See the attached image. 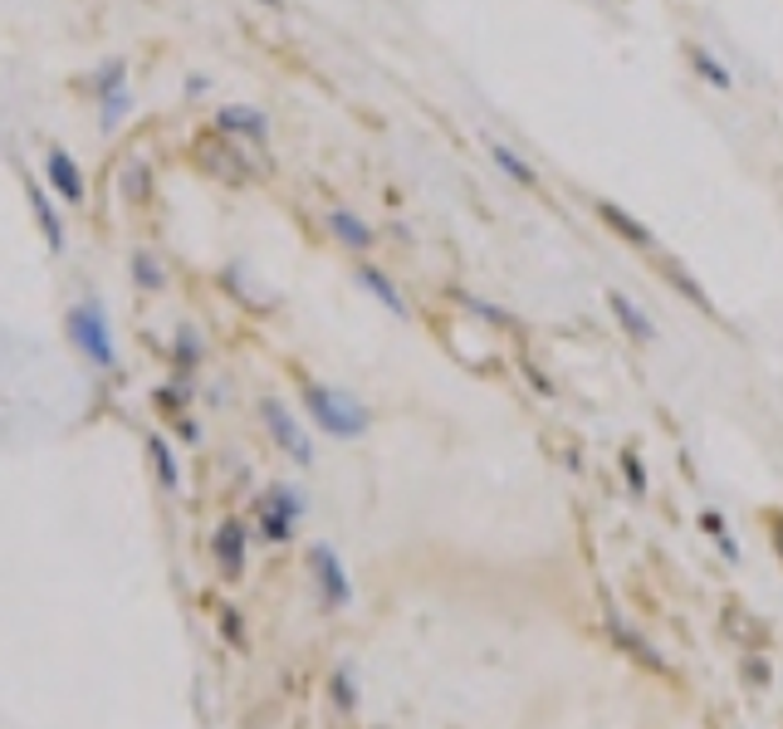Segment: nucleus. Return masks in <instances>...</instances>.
I'll return each instance as SVG.
<instances>
[{"instance_id":"35","label":"nucleus","mask_w":783,"mask_h":729,"mask_svg":"<svg viewBox=\"0 0 783 729\" xmlns=\"http://www.w3.org/2000/svg\"><path fill=\"white\" fill-rule=\"evenodd\" d=\"M769 534H774V548H779V558H783V510L769 514Z\"/></svg>"},{"instance_id":"27","label":"nucleus","mask_w":783,"mask_h":729,"mask_svg":"<svg viewBox=\"0 0 783 729\" xmlns=\"http://www.w3.org/2000/svg\"><path fill=\"white\" fill-rule=\"evenodd\" d=\"M622 475H626V490L632 494H646V470H642V456L632 446L622 451Z\"/></svg>"},{"instance_id":"6","label":"nucleus","mask_w":783,"mask_h":729,"mask_svg":"<svg viewBox=\"0 0 783 729\" xmlns=\"http://www.w3.org/2000/svg\"><path fill=\"white\" fill-rule=\"evenodd\" d=\"M39 182L65 201V206H83V201H89V182H83L79 157L69 152V147H59V143H49L45 157H39Z\"/></svg>"},{"instance_id":"10","label":"nucleus","mask_w":783,"mask_h":729,"mask_svg":"<svg viewBox=\"0 0 783 729\" xmlns=\"http://www.w3.org/2000/svg\"><path fill=\"white\" fill-rule=\"evenodd\" d=\"M216 133H226V137H235V143L260 147V152H265L269 118L255 109V103H226V109H216Z\"/></svg>"},{"instance_id":"31","label":"nucleus","mask_w":783,"mask_h":729,"mask_svg":"<svg viewBox=\"0 0 783 729\" xmlns=\"http://www.w3.org/2000/svg\"><path fill=\"white\" fill-rule=\"evenodd\" d=\"M525 377H529V383H534V387H539V397H553V383H549V377H544V373H539V367H534V363H525Z\"/></svg>"},{"instance_id":"3","label":"nucleus","mask_w":783,"mask_h":729,"mask_svg":"<svg viewBox=\"0 0 783 729\" xmlns=\"http://www.w3.org/2000/svg\"><path fill=\"white\" fill-rule=\"evenodd\" d=\"M250 152H260V147H245V143H235V137H226V133H211V137L196 143V167H201L206 176H216V182L250 186L260 172H265Z\"/></svg>"},{"instance_id":"16","label":"nucleus","mask_w":783,"mask_h":729,"mask_svg":"<svg viewBox=\"0 0 783 729\" xmlns=\"http://www.w3.org/2000/svg\"><path fill=\"white\" fill-rule=\"evenodd\" d=\"M201 363H206V338L196 333L192 323H182V329H176V338H172V373L192 383V373H196Z\"/></svg>"},{"instance_id":"14","label":"nucleus","mask_w":783,"mask_h":729,"mask_svg":"<svg viewBox=\"0 0 783 729\" xmlns=\"http://www.w3.org/2000/svg\"><path fill=\"white\" fill-rule=\"evenodd\" d=\"M79 89L89 93L93 103H99V99H108V93H118V89H128V59L108 55L103 65H93L89 73H83V79H79Z\"/></svg>"},{"instance_id":"22","label":"nucleus","mask_w":783,"mask_h":729,"mask_svg":"<svg viewBox=\"0 0 783 729\" xmlns=\"http://www.w3.org/2000/svg\"><path fill=\"white\" fill-rule=\"evenodd\" d=\"M686 59H691V69L701 73V79L710 83V89H719V93H729V89H735V73H729V65H719V59L710 55L705 45H691V49H686Z\"/></svg>"},{"instance_id":"37","label":"nucleus","mask_w":783,"mask_h":729,"mask_svg":"<svg viewBox=\"0 0 783 729\" xmlns=\"http://www.w3.org/2000/svg\"><path fill=\"white\" fill-rule=\"evenodd\" d=\"M260 5H269V10H285V0H260Z\"/></svg>"},{"instance_id":"9","label":"nucleus","mask_w":783,"mask_h":729,"mask_svg":"<svg viewBox=\"0 0 783 729\" xmlns=\"http://www.w3.org/2000/svg\"><path fill=\"white\" fill-rule=\"evenodd\" d=\"M25 201H30V216H35V226H39V236H45L49 255H65L69 230H65V210H59V196L49 192L39 176H25Z\"/></svg>"},{"instance_id":"20","label":"nucleus","mask_w":783,"mask_h":729,"mask_svg":"<svg viewBox=\"0 0 783 729\" xmlns=\"http://www.w3.org/2000/svg\"><path fill=\"white\" fill-rule=\"evenodd\" d=\"M128 274H133V284H138L142 294H162L166 289V265L152 255V250H133L128 255Z\"/></svg>"},{"instance_id":"1","label":"nucleus","mask_w":783,"mask_h":729,"mask_svg":"<svg viewBox=\"0 0 783 729\" xmlns=\"http://www.w3.org/2000/svg\"><path fill=\"white\" fill-rule=\"evenodd\" d=\"M65 338L69 348L99 373H118V338H113L108 309H103L99 294H83L65 309Z\"/></svg>"},{"instance_id":"2","label":"nucleus","mask_w":783,"mask_h":729,"mask_svg":"<svg viewBox=\"0 0 783 729\" xmlns=\"http://www.w3.org/2000/svg\"><path fill=\"white\" fill-rule=\"evenodd\" d=\"M304 411L309 421L323 431V436L333 441H358L362 431L372 426V411L362 407L353 392H343V387H323V383H304Z\"/></svg>"},{"instance_id":"4","label":"nucleus","mask_w":783,"mask_h":729,"mask_svg":"<svg viewBox=\"0 0 783 729\" xmlns=\"http://www.w3.org/2000/svg\"><path fill=\"white\" fill-rule=\"evenodd\" d=\"M304 510H309L304 490H295V485H269V490L255 500L260 538H269V544H289L295 529H299V520H304Z\"/></svg>"},{"instance_id":"29","label":"nucleus","mask_w":783,"mask_h":729,"mask_svg":"<svg viewBox=\"0 0 783 729\" xmlns=\"http://www.w3.org/2000/svg\"><path fill=\"white\" fill-rule=\"evenodd\" d=\"M671 284H676V289H681V294H691V299H695V304H701V309H710V299H705V294H701V284H695V280H691V274H681V270H671Z\"/></svg>"},{"instance_id":"11","label":"nucleus","mask_w":783,"mask_h":729,"mask_svg":"<svg viewBox=\"0 0 783 729\" xmlns=\"http://www.w3.org/2000/svg\"><path fill=\"white\" fill-rule=\"evenodd\" d=\"M329 236L338 240L343 250H353V255H368V250L378 246V230H372L368 220H362L358 210H348V206H333L329 210Z\"/></svg>"},{"instance_id":"18","label":"nucleus","mask_w":783,"mask_h":729,"mask_svg":"<svg viewBox=\"0 0 783 729\" xmlns=\"http://www.w3.org/2000/svg\"><path fill=\"white\" fill-rule=\"evenodd\" d=\"M118 186H123V201H133V206H148L152 201V162L148 157H128L118 172Z\"/></svg>"},{"instance_id":"25","label":"nucleus","mask_w":783,"mask_h":729,"mask_svg":"<svg viewBox=\"0 0 783 729\" xmlns=\"http://www.w3.org/2000/svg\"><path fill=\"white\" fill-rule=\"evenodd\" d=\"M456 304H465L470 314H475V319H485V323H495V329H509L515 333L519 323L509 319V309H499V304H485V299H475V294H465V289H456Z\"/></svg>"},{"instance_id":"33","label":"nucleus","mask_w":783,"mask_h":729,"mask_svg":"<svg viewBox=\"0 0 783 729\" xmlns=\"http://www.w3.org/2000/svg\"><path fill=\"white\" fill-rule=\"evenodd\" d=\"M172 426H176V436H182V441H201V426H196L192 417H176Z\"/></svg>"},{"instance_id":"12","label":"nucleus","mask_w":783,"mask_h":729,"mask_svg":"<svg viewBox=\"0 0 783 729\" xmlns=\"http://www.w3.org/2000/svg\"><path fill=\"white\" fill-rule=\"evenodd\" d=\"M608 309H612V319L622 323V333L632 338L636 348H652V343H656V323H652V314H646L642 304L632 299V294H622V289H608Z\"/></svg>"},{"instance_id":"21","label":"nucleus","mask_w":783,"mask_h":729,"mask_svg":"<svg viewBox=\"0 0 783 729\" xmlns=\"http://www.w3.org/2000/svg\"><path fill=\"white\" fill-rule=\"evenodd\" d=\"M608 637L618 641L622 651H632V657L642 661V665H652V671H661V657H656V651H652V641H642V631H636V627H626V622L618 617V612H612V617H608Z\"/></svg>"},{"instance_id":"30","label":"nucleus","mask_w":783,"mask_h":729,"mask_svg":"<svg viewBox=\"0 0 783 729\" xmlns=\"http://www.w3.org/2000/svg\"><path fill=\"white\" fill-rule=\"evenodd\" d=\"M745 681L749 685H769V661L764 657H745Z\"/></svg>"},{"instance_id":"34","label":"nucleus","mask_w":783,"mask_h":729,"mask_svg":"<svg viewBox=\"0 0 783 729\" xmlns=\"http://www.w3.org/2000/svg\"><path fill=\"white\" fill-rule=\"evenodd\" d=\"M206 89H211V79H206V73H186V99H201Z\"/></svg>"},{"instance_id":"28","label":"nucleus","mask_w":783,"mask_h":729,"mask_svg":"<svg viewBox=\"0 0 783 729\" xmlns=\"http://www.w3.org/2000/svg\"><path fill=\"white\" fill-rule=\"evenodd\" d=\"M221 637L231 641L235 651L250 647V637H245V627H240V612H235V607H221Z\"/></svg>"},{"instance_id":"17","label":"nucleus","mask_w":783,"mask_h":729,"mask_svg":"<svg viewBox=\"0 0 783 729\" xmlns=\"http://www.w3.org/2000/svg\"><path fill=\"white\" fill-rule=\"evenodd\" d=\"M148 460H152V475L162 490H182V465H176V451L172 441L162 436V431H152L148 436Z\"/></svg>"},{"instance_id":"24","label":"nucleus","mask_w":783,"mask_h":729,"mask_svg":"<svg viewBox=\"0 0 783 729\" xmlns=\"http://www.w3.org/2000/svg\"><path fill=\"white\" fill-rule=\"evenodd\" d=\"M128 113H133V89H118V93H108V99H99V133L113 137L128 123Z\"/></svg>"},{"instance_id":"26","label":"nucleus","mask_w":783,"mask_h":729,"mask_svg":"<svg viewBox=\"0 0 783 729\" xmlns=\"http://www.w3.org/2000/svg\"><path fill=\"white\" fill-rule=\"evenodd\" d=\"M329 695H333V705H338L343 715L358 710V685H353V671H348V665H338V671L329 675Z\"/></svg>"},{"instance_id":"19","label":"nucleus","mask_w":783,"mask_h":729,"mask_svg":"<svg viewBox=\"0 0 783 729\" xmlns=\"http://www.w3.org/2000/svg\"><path fill=\"white\" fill-rule=\"evenodd\" d=\"M485 152H490V162H495L499 172H505V176H509V182H515V186H529V192H534V186H539V172H534V167L525 162V157L515 152V147H505V143H495V137H490V143H485Z\"/></svg>"},{"instance_id":"36","label":"nucleus","mask_w":783,"mask_h":729,"mask_svg":"<svg viewBox=\"0 0 783 729\" xmlns=\"http://www.w3.org/2000/svg\"><path fill=\"white\" fill-rule=\"evenodd\" d=\"M719 554H725L729 563H735V558H739V544H735V538H729V534H719Z\"/></svg>"},{"instance_id":"23","label":"nucleus","mask_w":783,"mask_h":729,"mask_svg":"<svg viewBox=\"0 0 783 729\" xmlns=\"http://www.w3.org/2000/svg\"><path fill=\"white\" fill-rule=\"evenodd\" d=\"M152 407L162 411L166 421H176V417H186V407H192V383L186 377H172V383H162V387H152Z\"/></svg>"},{"instance_id":"32","label":"nucleus","mask_w":783,"mask_h":729,"mask_svg":"<svg viewBox=\"0 0 783 729\" xmlns=\"http://www.w3.org/2000/svg\"><path fill=\"white\" fill-rule=\"evenodd\" d=\"M701 529L719 538V534H725V514H719V510H705V514H701Z\"/></svg>"},{"instance_id":"5","label":"nucleus","mask_w":783,"mask_h":729,"mask_svg":"<svg viewBox=\"0 0 783 729\" xmlns=\"http://www.w3.org/2000/svg\"><path fill=\"white\" fill-rule=\"evenodd\" d=\"M260 426L269 431V441H275L295 465H304V470L313 465V436L299 426V417L279 397H260Z\"/></svg>"},{"instance_id":"13","label":"nucleus","mask_w":783,"mask_h":729,"mask_svg":"<svg viewBox=\"0 0 783 729\" xmlns=\"http://www.w3.org/2000/svg\"><path fill=\"white\" fill-rule=\"evenodd\" d=\"M353 274H358V284H362V289H368L388 314H396V319H412V304H406V294L396 289V280H392V274L382 270V265H368V260H362V265L353 270Z\"/></svg>"},{"instance_id":"15","label":"nucleus","mask_w":783,"mask_h":729,"mask_svg":"<svg viewBox=\"0 0 783 729\" xmlns=\"http://www.w3.org/2000/svg\"><path fill=\"white\" fill-rule=\"evenodd\" d=\"M598 216H602V226L618 230L626 246H636V250H656V236H652V230H646L626 206H618V201H598Z\"/></svg>"},{"instance_id":"8","label":"nucleus","mask_w":783,"mask_h":729,"mask_svg":"<svg viewBox=\"0 0 783 729\" xmlns=\"http://www.w3.org/2000/svg\"><path fill=\"white\" fill-rule=\"evenodd\" d=\"M211 558H216V573H221L226 583L245 578V558H250V529H245V520L226 514V520L216 524V529H211Z\"/></svg>"},{"instance_id":"7","label":"nucleus","mask_w":783,"mask_h":729,"mask_svg":"<svg viewBox=\"0 0 783 729\" xmlns=\"http://www.w3.org/2000/svg\"><path fill=\"white\" fill-rule=\"evenodd\" d=\"M309 573H313V583H319V602L329 612L353 602V578H348V568L338 563V548L333 544H309Z\"/></svg>"}]
</instances>
